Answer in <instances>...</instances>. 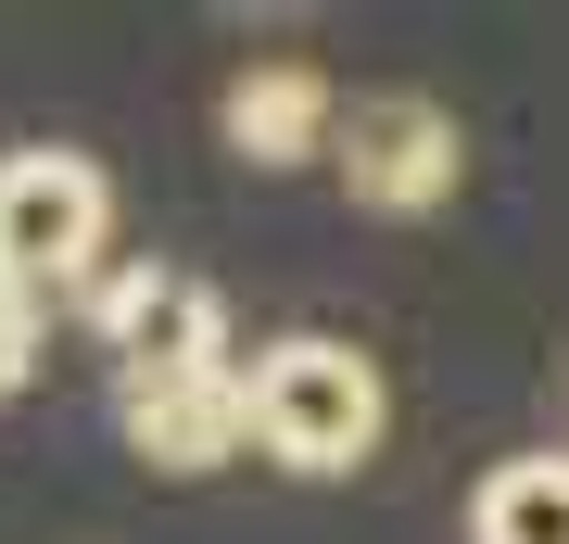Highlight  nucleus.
Returning <instances> with one entry per match:
<instances>
[{
    "label": "nucleus",
    "instance_id": "0eeeda50",
    "mask_svg": "<svg viewBox=\"0 0 569 544\" xmlns=\"http://www.w3.org/2000/svg\"><path fill=\"white\" fill-rule=\"evenodd\" d=\"M468 544H569V456H507L468 506Z\"/></svg>",
    "mask_w": 569,
    "mask_h": 544
},
{
    "label": "nucleus",
    "instance_id": "f257e3e1",
    "mask_svg": "<svg viewBox=\"0 0 569 544\" xmlns=\"http://www.w3.org/2000/svg\"><path fill=\"white\" fill-rule=\"evenodd\" d=\"M392 393L380 367H367L355 343H329V329H291V343L253 355V444L279 468H305V482H329V468H367V444H380Z\"/></svg>",
    "mask_w": 569,
    "mask_h": 544
},
{
    "label": "nucleus",
    "instance_id": "6e6552de",
    "mask_svg": "<svg viewBox=\"0 0 569 544\" xmlns=\"http://www.w3.org/2000/svg\"><path fill=\"white\" fill-rule=\"evenodd\" d=\"M39 343H51V291L0 279V405L26 393V367H39Z\"/></svg>",
    "mask_w": 569,
    "mask_h": 544
},
{
    "label": "nucleus",
    "instance_id": "39448f33",
    "mask_svg": "<svg viewBox=\"0 0 569 544\" xmlns=\"http://www.w3.org/2000/svg\"><path fill=\"white\" fill-rule=\"evenodd\" d=\"M89 317H102L114 367H216V355H228L216 291L178 279V266H114V279L89 291Z\"/></svg>",
    "mask_w": 569,
    "mask_h": 544
},
{
    "label": "nucleus",
    "instance_id": "7ed1b4c3",
    "mask_svg": "<svg viewBox=\"0 0 569 544\" xmlns=\"http://www.w3.org/2000/svg\"><path fill=\"white\" fill-rule=\"evenodd\" d=\"M329 165H342V190L367 202V216H430V202H456L468 140H456V115L430 89H355Z\"/></svg>",
    "mask_w": 569,
    "mask_h": 544
},
{
    "label": "nucleus",
    "instance_id": "1a4fd4ad",
    "mask_svg": "<svg viewBox=\"0 0 569 544\" xmlns=\"http://www.w3.org/2000/svg\"><path fill=\"white\" fill-rule=\"evenodd\" d=\"M0 279H13V266H0Z\"/></svg>",
    "mask_w": 569,
    "mask_h": 544
},
{
    "label": "nucleus",
    "instance_id": "423d86ee",
    "mask_svg": "<svg viewBox=\"0 0 569 544\" xmlns=\"http://www.w3.org/2000/svg\"><path fill=\"white\" fill-rule=\"evenodd\" d=\"M329 140H342V89H329L305 51L228 77V152H241V165H317Z\"/></svg>",
    "mask_w": 569,
    "mask_h": 544
},
{
    "label": "nucleus",
    "instance_id": "f03ea898",
    "mask_svg": "<svg viewBox=\"0 0 569 544\" xmlns=\"http://www.w3.org/2000/svg\"><path fill=\"white\" fill-rule=\"evenodd\" d=\"M102 228H114V190L89 152H13L0 165V266H13L26 291H102Z\"/></svg>",
    "mask_w": 569,
    "mask_h": 544
},
{
    "label": "nucleus",
    "instance_id": "20e7f679",
    "mask_svg": "<svg viewBox=\"0 0 569 544\" xmlns=\"http://www.w3.org/2000/svg\"><path fill=\"white\" fill-rule=\"evenodd\" d=\"M114 431L140 444L152 468H228L253 444V367L216 355V367H114Z\"/></svg>",
    "mask_w": 569,
    "mask_h": 544
}]
</instances>
